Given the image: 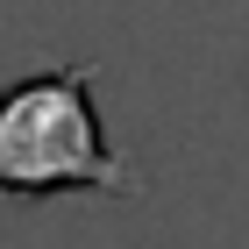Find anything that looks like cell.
I'll return each mask as SVG.
<instances>
[{
	"label": "cell",
	"instance_id": "obj_1",
	"mask_svg": "<svg viewBox=\"0 0 249 249\" xmlns=\"http://www.w3.org/2000/svg\"><path fill=\"white\" fill-rule=\"evenodd\" d=\"M135 164L100 128L93 64H50L0 86V192L50 199V192H135Z\"/></svg>",
	"mask_w": 249,
	"mask_h": 249
}]
</instances>
